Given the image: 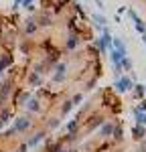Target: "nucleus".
Returning <instances> with one entry per match:
<instances>
[{
  "mask_svg": "<svg viewBox=\"0 0 146 152\" xmlns=\"http://www.w3.org/2000/svg\"><path fill=\"white\" fill-rule=\"evenodd\" d=\"M112 49H116V51H124V53H128V49H126V45H124V41H122L120 37H112Z\"/></svg>",
  "mask_w": 146,
  "mask_h": 152,
  "instance_id": "nucleus-13",
  "label": "nucleus"
},
{
  "mask_svg": "<svg viewBox=\"0 0 146 152\" xmlns=\"http://www.w3.org/2000/svg\"><path fill=\"white\" fill-rule=\"evenodd\" d=\"M104 124V116H91L89 120H87V124H85V132H91L93 128H97V126H101Z\"/></svg>",
  "mask_w": 146,
  "mask_h": 152,
  "instance_id": "nucleus-5",
  "label": "nucleus"
},
{
  "mask_svg": "<svg viewBox=\"0 0 146 152\" xmlns=\"http://www.w3.org/2000/svg\"><path fill=\"white\" fill-rule=\"evenodd\" d=\"M39 20H41V26H51V20H53V16H51V12L49 10H43V14L39 16Z\"/></svg>",
  "mask_w": 146,
  "mask_h": 152,
  "instance_id": "nucleus-14",
  "label": "nucleus"
},
{
  "mask_svg": "<svg viewBox=\"0 0 146 152\" xmlns=\"http://www.w3.org/2000/svg\"><path fill=\"white\" fill-rule=\"evenodd\" d=\"M71 107H73L71 102H65V104H63V107H61V114H67V112H71Z\"/></svg>",
  "mask_w": 146,
  "mask_h": 152,
  "instance_id": "nucleus-25",
  "label": "nucleus"
},
{
  "mask_svg": "<svg viewBox=\"0 0 146 152\" xmlns=\"http://www.w3.org/2000/svg\"><path fill=\"white\" fill-rule=\"evenodd\" d=\"M146 136V126H132V138L134 140H142Z\"/></svg>",
  "mask_w": 146,
  "mask_h": 152,
  "instance_id": "nucleus-11",
  "label": "nucleus"
},
{
  "mask_svg": "<svg viewBox=\"0 0 146 152\" xmlns=\"http://www.w3.org/2000/svg\"><path fill=\"white\" fill-rule=\"evenodd\" d=\"M91 20H93L97 26H106V24H108L106 16H101V14H93V16H91Z\"/></svg>",
  "mask_w": 146,
  "mask_h": 152,
  "instance_id": "nucleus-20",
  "label": "nucleus"
},
{
  "mask_svg": "<svg viewBox=\"0 0 146 152\" xmlns=\"http://www.w3.org/2000/svg\"><path fill=\"white\" fill-rule=\"evenodd\" d=\"M67 79V65L65 63H59L57 67H55V75L51 77V81L53 83H61Z\"/></svg>",
  "mask_w": 146,
  "mask_h": 152,
  "instance_id": "nucleus-3",
  "label": "nucleus"
},
{
  "mask_svg": "<svg viewBox=\"0 0 146 152\" xmlns=\"http://www.w3.org/2000/svg\"><path fill=\"white\" fill-rule=\"evenodd\" d=\"M128 16H130V18L134 20V26H136V31L144 35V33H146V23L142 20V18H140V16H138V12L130 8V10H128Z\"/></svg>",
  "mask_w": 146,
  "mask_h": 152,
  "instance_id": "nucleus-4",
  "label": "nucleus"
},
{
  "mask_svg": "<svg viewBox=\"0 0 146 152\" xmlns=\"http://www.w3.org/2000/svg\"><path fill=\"white\" fill-rule=\"evenodd\" d=\"M43 138H45V130H41V132H36V134H33V136H31L28 140L24 142V144H26L28 148H33V146H36V144H39V142L43 140Z\"/></svg>",
  "mask_w": 146,
  "mask_h": 152,
  "instance_id": "nucleus-8",
  "label": "nucleus"
},
{
  "mask_svg": "<svg viewBox=\"0 0 146 152\" xmlns=\"http://www.w3.org/2000/svg\"><path fill=\"white\" fill-rule=\"evenodd\" d=\"M112 132H114V122H106V124H101L99 126V136H112Z\"/></svg>",
  "mask_w": 146,
  "mask_h": 152,
  "instance_id": "nucleus-12",
  "label": "nucleus"
},
{
  "mask_svg": "<svg viewBox=\"0 0 146 152\" xmlns=\"http://www.w3.org/2000/svg\"><path fill=\"white\" fill-rule=\"evenodd\" d=\"M79 43H81V39H79V35H75V33H69V39H67L65 47H67V51H73L75 47H79Z\"/></svg>",
  "mask_w": 146,
  "mask_h": 152,
  "instance_id": "nucleus-6",
  "label": "nucleus"
},
{
  "mask_svg": "<svg viewBox=\"0 0 146 152\" xmlns=\"http://www.w3.org/2000/svg\"><path fill=\"white\" fill-rule=\"evenodd\" d=\"M0 43L6 49H12L16 45V26L10 20H2L0 24Z\"/></svg>",
  "mask_w": 146,
  "mask_h": 152,
  "instance_id": "nucleus-1",
  "label": "nucleus"
},
{
  "mask_svg": "<svg viewBox=\"0 0 146 152\" xmlns=\"http://www.w3.org/2000/svg\"><path fill=\"white\" fill-rule=\"evenodd\" d=\"M136 118V126H146V112H132Z\"/></svg>",
  "mask_w": 146,
  "mask_h": 152,
  "instance_id": "nucleus-17",
  "label": "nucleus"
},
{
  "mask_svg": "<svg viewBox=\"0 0 146 152\" xmlns=\"http://www.w3.org/2000/svg\"><path fill=\"white\" fill-rule=\"evenodd\" d=\"M23 6L28 8V10H33V0H23Z\"/></svg>",
  "mask_w": 146,
  "mask_h": 152,
  "instance_id": "nucleus-26",
  "label": "nucleus"
},
{
  "mask_svg": "<svg viewBox=\"0 0 146 152\" xmlns=\"http://www.w3.org/2000/svg\"><path fill=\"white\" fill-rule=\"evenodd\" d=\"M142 41H144V43H146V33H144V35H142Z\"/></svg>",
  "mask_w": 146,
  "mask_h": 152,
  "instance_id": "nucleus-29",
  "label": "nucleus"
},
{
  "mask_svg": "<svg viewBox=\"0 0 146 152\" xmlns=\"http://www.w3.org/2000/svg\"><path fill=\"white\" fill-rule=\"evenodd\" d=\"M28 126H31V120H28V118H18L12 128H14V132H24Z\"/></svg>",
  "mask_w": 146,
  "mask_h": 152,
  "instance_id": "nucleus-7",
  "label": "nucleus"
},
{
  "mask_svg": "<svg viewBox=\"0 0 146 152\" xmlns=\"http://www.w3.org/2000/svg\"><path fill=\"white\" fill-rule=\"evenodd\" d=\"M28 83L31 85H35V87H39L41 83H43V73H39V71H31V75H28Z\"/></svg>",
  "mask_w": 146,
  "mask_h": 152,
  "instance_id": "nucleus-10",
  "label": "nucleus"
},
{
  "mask_svg": "<svg viewBox=\"0 0 146 152\" xmlns=\"http://www.w3.org/2000/svg\"><path fill=\"white\" fill-rule=\"evenodd\" d=\"M132 112H146V102L142 99V102H140V105H134Z\"/></svg>",
  "mask_w": 146,
  "mask_h": 152,
  "instance_id": "nucleus-24",
  "label": "nucleus"
},
{
  "mask_svg": "<svg viewBox=\"0 0 146 152\" xmlns=\"http://www.w3.org/2000/svg\"><path fill=\"white\" fill-rule=\"evenodd\" d=\"M128 53H124V51H116V49H112V63L114 65H120V61L126 57Z\"/></svg>",
  "mask_w": 146,
  "mask_h": 152,
  "instance_id": "nucleus-15",
  "label": "nucleus"
},
{
  "mask_svg": "<svg viewBox=\"0 0 146 152\" xmlns=\"http://www.w3.org/2000/svg\"><path fill=\"white\" fill-rule=\"evenodd\" d=\"M59 124H61L59 120H57V118H53V120H49L47 128H49V130H55V128H57V126H59Z\"/></svg>",
  "mask_w": 146,
  "mask_h": 152,
  "instance_id": "nucleus-22",
  "label": "nucleus"
},
{
  "mask_svg": "<svg viewBox=\"0 0 146 152\" xmlns=\"http://www.w3.org/2000/svg\"><path fill=\"white\" fill-rule=\"evenodd\" d=\"M28 150V146H26V144H20V146H18V150L16 152H26Z\"/></svg>",
  "mask_w": 146,
  "mask_h": 152,
  "instance_id": "nucleus-28",
  "label": "nucleus"
},
{
  "mask_svg": "<svg viewBox=\"0 0 146 152\" xmlns=\"http://www.w3.org/2000/svg\"><path fill=\"white\" fill-rule=\"evenodd\" d=\"M12 116V112L10 110H2V112H0V120H4V122H8V118Z\"/></svg>",
  "mask_w": 146,
  "mask_h": 152,
  "instance_id": "nucleus-23",
  "label": "nucleus"
},
{
  "mask_svg": "<svg viewBox=\"0 0 146 152\" xmlns=\"http://www.w3.org/2000/svg\"><path fill=\"white\" fill-rule=\"evenodd\" d=\"M114 138H116V142H122L124 140V130H122V124H114Z\"/></svg>",
  "mask_w": 146,
  "mask_h": 152,
  "instance_id": "nucleus-16",
  "label": "nucleus"
},
{
  "mask_svg": "<svg viewBox=\"0 0 146 152\" xmlns=\"http://www.w3.org/2000/svg\"><path fill=\"white\" fill-rule=\"evenodd\" d=\"M24 33H26V35L31 37V35H35L36 33V28H39V24H36V20L35 18H26V20H24Z\"/></svg>",
  "mask_w": 146,
  "mask_h": 152,
  "instance_id": "nucleus-9",
  "label": "nucleus"
},
{
  "mask_svg": "<svg viewBox=\"0 0 146 152\" xmlns=\"http://www.w3.org/2000/svg\"><path fill=\"white\" fill-rule=\"evenodd\" d=\"M10 63H12V57H10V55H4V57H0V75L4 73V69H6Z\"/></svg>",
  "mask_w": 146,
  "mask_h": 152,
  "instance_id": "nucleus-18",
  "label": "nucleus"
},
{
  "mask_svg": "<svg viewBox=\"0 0 146 152\" xmlns=\"http://www.w3.org/2000/svg\"><path fill=\"white\" fill-rule=\"evenodd\" d=\"M144 148H146V142H144Z\"/></svg>",
  "mask_w": 146,
  "mask_h": 152,
  "instance_id": "nucleus-30",
  "label": "nucleus"
},
{
  "mask_svg": "<svg viewBox=\"0 0 146 152\" xmlns=\"http://www.w3.org/2000/svg\"><path fill=\"white\" fill-rule=\"evenodd\" d=\"M114 87H116L118 94H126L130 87H134V79H130L128 75H122V77H118V79L114 81Z\"/></svg>",
  "mask_w": 146,
  "mask_h": 152,
  "instance_id": "nucleus-2",
  "label": "nucleus"
},
{
  "mask_svg": "<svg viewBox=\"0 0 146 152\" xmlns=\"http://www.w3.org/2000/svg\"><path fill=\"white\" fill-rule=\"evenodd\" d=\"M81 99H83V94H77V95H75V97L71 99V104H79Z\"/></svg>",
  "mask_w": 146,
  "mask_h": 152,
  "instance_id": "nucleus-27",
  "label": "nucleus"
},
{
  "mask_svg": "<svg viewBox=\"0 0 146 152\" xmlns=\"http://www.w3.org/2000/svg\"><path fill=\"white\" fill-rule=\"evenodd\" d=\"M142 95H144V85L134 83V94H132V97H136V99H142Z\"/></svg>",
  "mask_w": 146,
  "mask_h": 152,
  "instance_id": "nucleus-19",
  "label": "nucleus"
},
{
  "mask_svg": "<svg viewBox=\"0 0 146 152\" xmlns=\"http://www.w3.org/2000/svg\"><path fill=\"white\" fill-rule=\"evenodd\" d=\"M120 65H122V69H124V71H130V69H132V61H130V57L126 55V57L120 61Z\"/></svg>",
  "mask_w": 146,
  "mask_h": 152,
  "instance_id": "nucleus-21",
  "label": "nucleus"
}]
</instances>
